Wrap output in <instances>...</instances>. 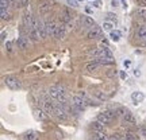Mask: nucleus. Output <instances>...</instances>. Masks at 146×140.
Instances as JSON below:
<instances>
[{
    "mask_svg": "<svg viewBox=\"0 0 146 140\" xmlns=\"http://www.w3.org/2000/svg\"><path fill=\"white\" fill-rule=\"evenodd\" d=\"M110 136H107L104 132H95L94 133V140H108Z\"/></svg>",
    "mask_w": 146,
    "mask_h": 140,
    "instance_id": "5701e85b",
    "label": "nucleus"
},
{
    "mask_svg": "<svg viewBox=\"0 0 146 140\" xmlns=\"http://www.w3.org/2000/svg\"><path fill=\"white\" fill-rule=\"evenodd\" d=\"M137 36L139 39H146V26H141L137 31Z\"/></svg>",
    "mask_w": 146,
    "mask_h": 140,
    "instance_id": "b1692460",
    "label": "nucleus"
},
{
    "mask_svg": "<svg viewBox=\"0 0 146 140\" xmlns=\"http://www.w3.org/2000/svg\"><path fill=\"white\" fill-rule=\"evenodd\" d=\"M54 116H56V117H58L60 120H66V119H68L65 109H64L62 106H57V105H56V112H54Z\"/></svg>",
    "mask_w": 146,
    "mask_h": 140,
    "instance_id": "1a4fd4ad",
    "label": "nucleus"
},
{
    "mask_svg": "<svg viewBox=\"0 0 146 140\" xmlns=\"http://www.w3.org/2000/svg\"><path fill=\"white\" fill-rule=\"evenodd\" d=\"M33 27H35L39 36L42 39H45L47 36V31H46V24L41 20V19H34V23H33Z\"/></svg>",
    "mask_w": 146,
    "mask_h": 140,
    "instance_id": "7ed1b4c3",
    "label": "nucleus"
},
{
    "mask_svg": "<svg viewBox=\"0 0 146 140\" xmlns=\"http://www.w3.org/2000/svg\"><path fill=\"white\" fill-rule=\"evenodd\" d=\"M99 66H100V63H98V62H95V61H92V62H89V63H87V65H85V70H88L89 73L96 72V70L99 69Z\"/></svg>",
    "mask_w": 146,
    "mask_h": 140,
    "instance_id": "6ab92c4d",
    "label": "nucleus"
},
{
    "mask_svg": "<svg viewBox=\"0 0 146 140\" xmlns=\"http://www.w3.org/2000/svg\"><path fill=\"white\" fill-rule=\"evenodd\" d=\"M50 8H52V4L47 3V1H42L39 4V12L41 14H46L47 11H50Z\"/></svg>",
    "mask_w": 146,
    "mask_h": 140,
    "instance_id": "4be33fe9",
    "label": "nucleus"
},
{
    "mask_svg": "<svg viewBox=\"0 0 146 140\" xmlns=\"http://www.w3.org/2000/svg\"><path fill=\"white\" fill-rule=\"evenodd\" d=\"M61 19H62L64 23H66V24H68V23L72 22V14L65 8V10H62V12H61Z\"/></svg>",
    "mask_w": 146,
    "mask_h": 140,
    "instance_id": "dca6fc26",
    "label": "nucleus"
},
{
    "mask_svg": "<svg viewBox=\"0 0 146 140\" xmlns=\"http://www.w3.org/2000/svg\"><path fill=\"white\" fill-rule=\"evenodd\" d=\"M126 139L127 140H139V137L137 135H134V133H127V135H126Z\"/></svg>",
    "mask_w": 146,
    "mask_h": 140,
    "instance_id": "2f4dec72",
    "label": "nucleus"
},
{
    "mask_svg": "<svg viewBox=\"0 0 146 140\" xmlns=\"http://www.w3.org/2000/svg\"><path fill=\"white\" fill-rule=\"evenodd\" d=\"M5 50H7L8 53L12 51V43H11L10 41H7V42H5Z\"/></svg>",
    "mask_w": 146,
    "mask_h": 140,
    "instance_id": "473e14b6",
    "label": "nucleus"
},
{
    "mask_svg": "<svg viewBox=\"0 0 146 140\" xmlns=\"http://www.w3.org/2000/svg\"><path fill=\"white\" fill-rule=\"evenodd\" d=\"M49 94L52 96L53 99H56V100H58L60 99V96H62V93L58 90V88H57V85L56 86H52V88L49 89Z\"/></svg>",
    "mask_w": 146,
    "mask_h": 140,
    "instance_id": "a211bd4d",
    "label": "nucleus"
},
{
    "mask_svg": "<svg viewBox=\"0 0 146 140\" xmlns=\"http://www.w3.org/2000/svg\"><path fill=\"white\" fill-rule=\"evenodd\" d=\"M111 28H112V24H111L110 22H104V24H103V30H104V31H111Z\"/></svg>",
    "mask_w": 146,
    "mask_h": 140,
    "instance_id": "7c9ffc66",
    "label": "nucleus"
},
{
    "mask_svg": "<svg viewBox=\"0 0 146 140\" xmlns=\"http://www.w3.org/2000/svg\"><path fill=\"white\" fill-rule=\"evenodd\" d=\"M64 36H65V26H64V24H58L57 28H56L54 38H57V39H62Z\"/></svg>",
    "mask_w": 146,
    "mask_h": 140,
    "instance_id": "4468645a",
    "label": "nucleus"
},
{
    "mask_svg": "<svg viewBox=\"0 0 146 140\" xmlns=\"http://www.w3.org/2000/svg\"><path fill=\"white\" fill-rule=\"evenodd\" d=\"M16 45H18V49H21V50H26L27 49V41L23 36H19L16 39Z\"/></svg>",
    "mask_w": 146,
    "mask_h": 140,
    "instance_id": "412c9836",
    "label": "nucleus"
},
{
    "mask_svg": "<svg viewBox=\"0 0 146 140\" xmlns=\"http://www.w3.org/2000/svg\"><path fill=\"white\" fill-rule=\"evenodd\" d=\"M143 99H145V96H143L142 92H134V93L131 94V100L134 101V104H139V103H142Z\"/></svg>",
    "mask_w": 146,
    "mask_h": 140,
    "instance_id": "ddd939ff",
    "label": "nucleus"
},
{
    "mask_svg": "<svg viewBox=\"0 0 146 140\" xmlns=\"http://www.w3.org/2000/svg\"><path fill=\"white\" fill-rule=\"evenodd\" d=\"M116 116L122 117V120H123L125 123H130V124H134V123H135V119H134L133 113H131L127 108L119 106V108L116 109Z\"/></svg>",
    "mask_w": 146,
    "mask_h": 140,
    "instance_id": "f257e3e1",
    "label": "nucleus"
},
{
    "mask_svg": "<svg viewBox=\"0 0 146 140\" xmlns=\"http://www.w3.org/2000/svg\"><path fill=\"white\" fill-rule=\"evenodd\" d=\"M100 36H102V30L98 28V27H92V30L87 34L88 39H96V38H100Z\"/></svg>",
    "mask_w": 146,
    "mask_h": 140,
    "instance_id": "6e6552de",
    "label": "nucleus"
},
{
    "mask_svg": "<svg viewBox=\"0 0 146 140\" xmlns=\"http://www.w3.org/2000/svg\"><path fill=\"white\" fill-rule=\"evenodd\" d=\"M0 5H1V8H4V10H8L10 1H8V0H0Z\"/></svg>",
    "mask_w": 146,
    "mask_h": 140,
    "instance_id": "c85d7f7f",
    "label": "nucleus"
},
{
    "mask_svg": "<svg viewBox=\"0 0 146 140\" xmlns=\"http://www.w3.org/2000/svg\"><path fill=\"white\" fill-rule=\"evenodd\" d=\"M27 31H29V35H30V38H31L33 42H38V41H39V38H41V36H39V34H38V31H36L35 27H30Z\"/></svg>",
    "mask_w": 146,
    "mask_h": 140,
    "instance_id": "2eb2a0df",
    "label": "nucleus"
},
{
    "mask_svg": "<svg viewBox=\"0 0 146 140\" xmlns=\"http://www.w3.org/2000/svg\"><path fill=\"white\" fill-rule=\"evenodd\" d=\"M38 135H36V132L31 131V132H27L26 135H25V140H36Z\"/></svg>",
    "mask_w": 146,
    "mask_h": 140,
    "instance_id": "a878e982",
    "label": "nucleus"
},
{
    "mask_svg": "<svg viewBox=\"0 0 146 140\" xmlns=\"http://www.w3.org/2000/svg\"><path fill=\"white\" fill-rule=\"evenodd\" d=\"M19 5H21V7H26V5H29V0H19Z\"/></svg>",
    "mask_w": 146,
    "mask_h": 140,
    "instance_id": "e433bc0d",
    "label": "nucleus"
},
{
    "mask_svg": "<svg viewBox=\"0 0 146 140\" xmlns=\"http://www.w3.org/2000/svg\"><path fill=\"white\" fill-rule=\"evenodd\" d=\"M81 23H83V27H95V22L91 16L83 15L81 16Z\"/></svg>",
    "mask_w": 146,
    "mask_h": 140,
    "instance_id": "9b49d317",
    "label": "nucleus"
},
{
    "mask_svg": "<svg viewBox=\"0 0 146 140\" xmlns=\"http://www.w3.org/2000/svg\"><path fill=\"white\" fill-rule=\"evenodd\" d=\"M110 38H111V41L118 42L120 39V32L119 31H111L110 32Z\"/></svg>",
    "mask_w": 146,
    "mask_h": 140,
    "instance_id": "393cba45",
    "label": "nucleus"
},
{
    "mask_svg": "<svg viewBox=\"0 0 146 140\" xmlns=\"http://www.w3.org/2000/svg\"><path fill=\"white\" fill-rule=\"evenodd\" d=\"M108 140H120V137L118 135H112V136H110Z\"/></svg>",
    "mask_w": 146,
    "mask_h": 140,
    "instance_id": "4c0bfd02",
    "label": "nucleus"
},
{
    "mask_svg": "<svg viewBox=\"0 0 146 140\" xmlns=\"http://www.w3.org/2000/svg\"><path fill=\"white\" fill-rule=\"evenodd\" d=\"M123 140H127V139H126V137H125V139H123Z\"/></svg>",
    "mask_w": 146,
    "mask_h": 140,
    "instance_id": "49530a36",
    "label": "nucleus"
},
{
    "mask_svg": "<svg viewBox=\"0 0 146 140\" xmlns=\"http://www.w3.org/2000/svg\"><path fill=\"white\" fill-rule=\"evenodd\" d=\"M107 18H108L110 20H115V22H116V15H115V14H112V12H108V14H107Z\"/></svg>",
    "mask_w": 146,
    "mask_h": 140,
    "instance_id": "72a5a7b5",
    "label": "nucleus"
},
{
    "mask_svg": "<svg viewBox=\"0 0 146 140\" xmlns=\"http://www.w3.org/2000/svg\"><path fill=\"white\" fill-rule=\"evenodd\" d=\"M116 76V70H110V72H107V77L110 78H112Z\"/></svg>",
    "mask_w": 146,
    "mask_h": 140,
    "instance_id": "c9c22d12",
    "label": "nucleus"
},
{
    "mask_svg": "<svg viewBox=\"0 0 146 140\" xmlns=\"http://www.w3.org/2000/svg\"><path fill=\"white\" fill-rule=\"evenodd\" d=\"M72 105L77 109V110H84L85 106H87V103H85V100H84L83 97H80L78 94H76V96L72 97Z\"/></svg>",
    "mask_w": 146,
    "mask_h": 140,
    "instance_id": "20e7f679",
    "label": "nucleus"
},
{
    "mask_svg": "<svg viewBox=\"0 0 146 140\" xmlns=\"http://www.w3.org/2000/svg\"><path fill=\"white\" fill-rule=\"evenodd\" d=\"M92 129H94V132H104V124L100 123L99 120H96L92 123Z\"/></svg>",
    "mask_w": 146,
    "mask_h": 140,
    "instance_id": "f3484780",
    "label": "nucleus"
},
{
    "mask_svg": "<svg viewBox=\"0 0 146 140\" xmlns=\"http://www.w3.org/2000/svg\"><path fill=\"white\" fill-rule=\"evenodd\" d=\"M66 3H68V5L73 7V8H77V7H78L77 0H66Z\"/></svg>",
    "mask_w": 146,
    "mask_h": 140,
    "instance_id": "c756f323",
    "label": "nucleus"
},
{
    "mask_svg": "<svg viewBox=\"0 0 146 140\" xmlns=\"http://www.w3.org/2000/svg\"><path fill=\"white\" fill-rule=\"evenodd\" d=\"M1 19L3 20H8L10 19V12L7 10H4V8H1Z\"/></svg>",
    "mask_w": 146,
    "mask_h": 140,
    "instance_id": "cd10ccee",
    "label": "nucleus"
},
{
    "mask_svg": "<svg viewBox=\"0 0 146 140\" xmlns=\"http://www.w3.org/2000/svg\"><path fill=\"white\" fill-rule=\"evenodd\" d=\"M123 65H125L126 68H129V66H130V61H125V62H123Z\"/></svg>",
    "mask_w": 146,
    "mask_h": 140,
    "instance_id": "37998d69",
    "label": "nucleus"
},
{
    "mask_svg": "<svg viewBox=\"0 0 146 140\" xmlns=\"http://www.w3.org/2000/svg\"><path fill=\"white\" fill-rule=\"evenodd\" d=\"M120 78H122V80H125V78H126V73L125 72L120 73Z\"/></svg>",
    "mask_w": 146,
    "mask_h": 140,
    "instance_id": "c03bdc74",
    "label": "nucleus"
},
{
    "mask_svg": "<svg viewBox=\"0 0 146 140\" xmlns=\"http://www.w3.org/2000/svg\"><path fill=\"white\" fill-rule=\"evenodd\" d=\"M134 74H135L137 77H139V76H141V72H138V70H135V72H134Z\"/></svg>",
    "mask_w": 146,
    "mask_h": 140,
    "instance_id": "a18cd8bd",
    "label": "nucleus"
},
{
    "mask_svg": "<svg viewBox=\"0 0 146 140\" xmlns=\"http://www.w3.org/2000/svg\"><path fill=\"white\" fill-rule=\"evenodd\" d=\"M5 36H7L5 31H1V41H5Z\"/></svg>",
    "mask_w": 146,
    "mask_h": 140,
    "instance_id": "ea45409f",
    "label": "nucleus"
},
{
    "mask_svg": "<svg viewBox=\"0 0 146 140\" xmlns=\"http://www.w3.org/2000/svg\"><path fill=\"white\" fill-rule=\"evenodd\" d=\"M138 15L141 16L142 19H145L146 20V10H139L138 11Z\"/></svg>",
    "mask_w": 146,
    "mask_h": 140,
    "instance_id": "f704fd0d",
    "label": "nucleus"
},
{
    "mask_svg": "<svg viewBox=\"0 0 146 140\" xmlns=\"http://www.w3.org/2000/svg\"><path fill=\"white\" fill-rule=\"evenodd\" d=\"M4 83L7 85V88H10L11 90H18L22 88V83L19 81V78L15 76H7L4 78Z\"/></svg>",
    "mask_w": 146,
    "mask_h": 140,
    "instance_id": "f03ea898",
    "label": "nucleus"
},
{
    "mask_svg": "<svg viewBox=\"0 0 146 140\" xmlns=\"http://www.w3.org/2000/svg\"><path fill=\"white\" fill-rule=\"evenodd\" d=\"M34 117H35L36 120H43L45 119V116H43L41 109H34Z\"/></svg>",
    "mask_w": 146,
    "mask_h": 140,
    "instance_id": "bb28decb",
    "label": "nucleus"
},
{
    "mask_svg": "<svg viewBox=\"0 0 146 140\" xmlns=\"http://www.w3.org/2000/svg\"><path fill=\"white\" fill-rule=\"evenodd\" d=\"M33 23H34V18L29 12H25L23 14V24H25V27L29 30L30 27H33Z\"/></svg>",
    "mask_w": 146,
    "mask_h": 140,
    "instance_id": "0eeeda50",
    "label": "nucleus"
},
{
    "mask_svg": "<svg viewBox=\"0 0 146 140\" xmlns=\"http://www.w3.org/2000/svg\"><path fill=\"white\" fill-rule=\"evenodd\" d=\"M98 120H99L100 123H103V124H110V123L112 121V119H110L104 112H102V113L98 114Z\"/></svg>",
    "mask_w": 146,
    "mask_h": 140,
    "instance_id": "aec40b11",
    "label": "nucleus"
},
{
    "mask_svg": "<svg viewBox=\"0 0 146 140\" xmlns=\"http://www.w3.org/2000/svg\"><path fill=\"white\" fill-rule=\"evenodd\" d=\"M45 24H46L47 36H54V34H56V28H57V24H56L53 20H47Z\"/></svg>",
    "mask_w": 146,
    "mask_h": 140,
    "instance_id": "423d86ee",
    "label": "nucleus"
},
{
    "mask_svg": "<svg viewBox=\"0 0 146 140\" xmlns=\"http://www.w3.org/2000/svg\"><path fill=\"white\" fill-rule=\"evenodd\" d=\"M111 4H112V7H118V1H116V0H112Z\"/></svg>",
    "mask_w": 146,
    "mask_h": 140,
    "instance_id": "a19ab883",
    "label": "nucleus"
},
{
    "mask_svg": "<svg viewBox=\"0 0 146 140\" xmlns=\"http://www.w3.org/2000/svg\"><path fill=\"white\" fill-rule=\"evenodd\" d=\"M43 109H45V112H46L49 116H54V112H56V105H53L52 101H43Z\"/></svg>",
    "mask_w": 146,
    "mask_h": 140,
    "instance_id": "39448f33",
    "label": "nucleus"
},
{
    "mask_svg": "<svg viewBox=\"0 0 146 140\" xmlns=\"http://www.w3.org/2000/svg\"><path fill=\"white\" fill-rule=\"evenodd\" d=\"M138 3L141 5H143V7H146V0H138Z\"/></svg>",
    "mask_w": 146,
    "mask_h": 140,
    "instance_id": "58836bf2",
    "label": "nucleus"
},
{
    "mask_svg": "<svg viewBox=\"0 0 146 140\" xmlns=\"http://www.w3.org/2000/svg\"><path fill=\"white\" fill-rule=\"evenodd\" d=\"M141 133L146 137V128H141Z\"/></svg>",
    "mask_w": 146,
    "mask_h": 140,
    "instance_id": "79ce46f5",
    "label": "nucleus"
},
{
    "mask_svg": "<svg viewBox=\"0 0 146 140\" xmlns=\"http://www.w3.org/2000/svg\"><path fill=\"white\" fill-rule=\"evenodd\" d=\"M92 94H94V97H96V99H98V101H102V103H104V101H107V100H108V96H107L103 90H94V92H92Z\"/></svg>",
    "mask_w": 146,
    "mask_h": 140,
    "instance_id": "9d476101",
    "label": "nucleus"
},
{
    "mask_svg": "<svg viewBox=\"0 0 146 140\" xmlns=\"http://www.w3.org/2000/svg\"><path fill=\"white\" fill-rule=\"evenodd\" d=\"M99 57L108 58V59H114V57H112V53L110 51L108 47H103V49H99Z\"/></svg>",
    "mask_w": 146,
    "mask_h": 140,
    "instance_id": "f8f14e48",
    "label": "nucleus"
}]
</instances>
